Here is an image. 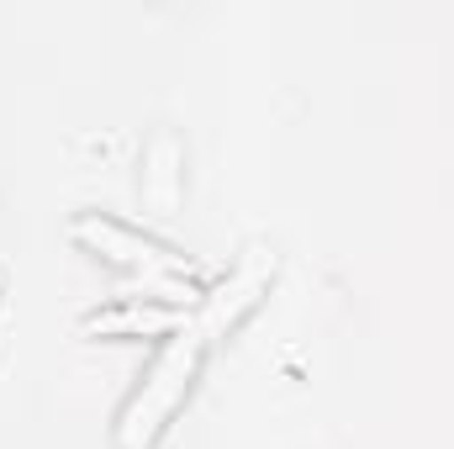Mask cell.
<instances>
[{
  "label": "cell",
  "mask_w": 454,
  "mask_h": 449,
  "mask_svg": "<svg viewBox=\"0 0 454 449\" xmlns=\"http://www.w3.org/2000/svg\"><path fill=\"white\" fill-rule=\"evenodd\" d=\"M270 270H275V254L248 248L243 264L232 270V280H223L217 291H207V296L180 318V328L169 334L164 354L153 359V370L143 375V386L132 391V402H127L121 418H116V439H121V449H148L153 439H159V429L169 423V413H175L180 397L191 391V381H196L207 349L217 343V334H227V328L254 307V296L264 291Z\"/></svg>",
  "instance_id": "cell-1"
},
{
  "label": "cell",
  "mask_w": 454,
  "mask_h": 449,
  "mask_svg": "<svg viewBox=\"0 0 454 449\" xmlns=\"http://www.w3.org/2000/svg\"><path fill=\"white\" fill-rule=\"evenodd\" d=\"M74 238L90 243L106 264H121V270H127L148 296H159V302H180V307L191 312V307L207 296V291L196 286V264H191L185 254L164 248L159 238L137 232V227L96 217V212H80V217H74Z\"/></svg>",
  "instance_id": "cell-2"
}]
</instances>
